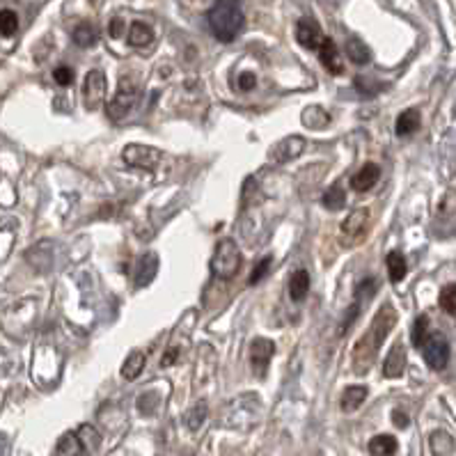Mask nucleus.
Instances as JSON below:
<instances>
[{
    "mask_svg": "<svg viewBox=\"0 0 456 456\" xmlns=\"http://www.w3.org/2000/svg\"><path fill=\"white\" fill-rule=\"evenodd\" d=\"M18 30V16L12 9H0V35L12 37Z\"/></svg>",
    "mask_w": 456,
    "mask_h": 456,
    "instance_id": "30",
    "label": "nucleus"
},
{
    "mask_svg": "<svg viewBox=\"0 0 456 456\" xmlns=\"http://www.w3.org/2000/svg\"><path fill=\"white\" fill-rule=\"evenodd\" d=\"M378 179H381V168H378L376 163H365V166L351 177V188L358 193H367L376 186Z\"/></svg>",
    "mask_w": 456,
    "mask_h": 456,
    "instance_id": "12",
    "label": "nucleus"
},
{
    "mask_svg": "<svg viewBox=\"0 0 456 456\" xmlns=\"http://www.w3.org/2000/svg\"><path fill=\"white\" fill-rule=\"evenodd\" d=\"M319 57H321V64L331 74H342L344 72V64H342V60H339L337 46H335L333 40H328V37L321 42V46H319Z\"/></svg>",
    "mask_w": 456,
    "mask_h": 456,
    "instance_id": "15",
    "label": "nucleus"
},
{
    "mask_svg": "<svg viewBox=\"0 0 456 456\" xmlns=\"http://www.w3.org/2000/svg\"><path fill=\"white\" fill-rule=\"evenodd\" d=\"M289 294L291 300H303L309 294V273L305 268H298L294 275H291V283H289Z\"/></svg>",
    "mask_w": 456,
    "mask_h": 456,
    "instance_id": "19",
    "label": "nucleus"
},
{
    "mask_svg": "<svg viewBox=\"0 0 456 456\" xmlns=\"http://www.w3.org/2000/svg\"><path fill=\"white\" fill-rule=\"evenodd\" d=\"M431 452L435 456H450L454 452V440H452V435L450 433H445V431H433L431 433Z\"/></svg>",
    "mask_w": 456,
    "mask_h": 456,
    "instance_id": "25",
    "label": "nucleus"
},
{
    "mask_svg": "<svg viewBox=\"0 0 456 456\" xmlns=\"http://www.w3.org/2000/svg\"><path fill=\"white\" fill-rule=\"evenodd\" d=\"M273 353H275V344L270 342V339H266V337L252 339V344H250V365H252V370H255L257 376L266 374L268 363H270V358H273Z\"/></svg>",
    "mask_w": 456,
    "mask_h": 456,
    "instance_id": "8",
    "label": "nucleus"
},
{
    "mask_svg": "<svg viewBox=\"0 0 456 456\" xmlns=\"http://www.w3.org/2000/svg\"><path fill=\"white\" fill-rule=\"evenodd\" d=\"M424 360L435 372H440V370L448 367V363H450V344L440 333H433L424 342Z\"/></svg>",
    "mask_w": 456,
    "mask_h": 456,
    "instance_id": "5",
    "label": "nucleus"
},
{
    "mask_svg": "<svg viewBox=\"0 0 456 456\" xmlns=\"http://www.w3.org/2000/svg\"><path fill=\"white\" fill-rule=\"evenodd\" d=\"M370 211H367L365 207L360 209H355L353 213H348V216L344 218L342 222V232L346 236H351V239H358V236H363L365 234V229L367 225H370Z\"/></svg>",
    "mask_w": 456,
    "mask_h": 456,
    "instance_id": "14",
    "label": "nucleus"
},
{
    "mask_svg": "<svg viewBox=\"0 0 456 456\" xmlns=\"http://www.w3.org/2000/svg\"><path fill=\"white\" fill-rule=\"evenodd\" d=\"M177 355H179V351H177V348H168V351H166V355H163V360H161V365H163V367H170V365H174V363H177Z\"/></svg>",
    "mask_w": 456,
    "mask_h": 456,
    "instance_id": "38",
    "label": "nucleus"
},
{
    "mask_svg": "<svg viewBox=\"0 0 456 456\" xmlns=\"http://www.w3.org/2000/svg\"><path fill=\"white\" fill-rule=\"evenodd\" d=\"M96 40H99V33H96V28L92 23H79L76 25V30H74V42L79 44L81 48H90L96 44Z\"/></svg>",
    "mask_w": 456,
    "mask_h": 456,
    "instance_id": "24",
    "label": "nucleus"
},
{
    "mask_svg": "<svg viewBox=\"0 0 456 456\" xmlns=\"http://www.w3.org/2000/svg\"><path fill=\"white\" fill-rule=\"evenodd\" d=\"M367 399V387L365 385H351L346 387L342 399H339V406H342L344 413H351V411H358L360 406L365 404Z\"/></svg>",
    "mask_w": 456,
    "mask_h": 456,
    "instance_id": "17",
    "label": "nucleus"
},
{
    "mask_svg": "<svg viewBox=\"0 0 456 456\" xmlns=\"http://www.w3.org/2000/svg\"><path fill=\"white\" fill-rule=\"evenodd\" d=\"M392 420H394L397 426H401V429H404V426H409V417H406L401 411H394L392 413Z\"/></svg>",
    "mask_w": 456,
    "mask_h": 456,
    "instance_id": "39",
    "label": "nucleus"
},
{
    "mask_svg": "<svg viewBox=\"0 0 456 456\" xmlns=\"http://www.w3.org/2000/svg\"><path fill=\"white\" fill-rule=\"evenodd\" d=\"M303 149H305L303 135H289V138L280 140L275 144L273 152H270V159H273L275 163H289V161L298 159L300 154H303Z\"/></svg>",
    "mask_w": 456,
    "mask_h": 456,
    "instance_id": "10",
    "label": "nucleus"
},
{
    "mask_svg": "<svg viewBox=\"0 0 456 456\" xmlns=\"http://www.w3.org/2000/svg\"><path fill=\"white\" fill-rule=\"evenodd\" d=\"M394 324H397L394 307L383 305L376 312L372 326L367 328L365 335L360 337V342H358L355 348H353V367H355L358 374H367V370L372 367L374 358L378 353V348H381V344L385 342V337H387V333L392 331Z\"/></svg>",
    "mask_w": 456,
    "mask_h": 456,
    "instance_id": "1",
    "label": "nucleus"
},
{
    "mask_svg": "<svg viewBox=\"0 0 456 456\" xmlns=\"http://www.w3.org/2000/svg\"><path fill=\"white\" fill-rule=\"evenodd\" d=\"M138 96H140V85L135 83L131 76H124L120 81V90L115 94V99L108 103V115L110 120H122L126 115L131 113V108L138 103Z\"/></svg>",
    "mask_w": 456,
    "mask_h": 456,
    "instance_id": "4",
    "label": "nucleus"
},
{
    "mask_svg": "<svg viewBox=\"0 0 456 456\" xmlns=\"http://www.w3.org/2000/svg\"><path fill=\"white\" fill-rule=\"evenodd\" d=\"M385 266H387V275H390V283H394V285H399L401 280H404V275H406V259H404V255L401 252H390V255L385 257Z\"/></svg>",
    "mask_w": 456,
    "mask_h": 456,
    "instance_id": "20",
    "label": "nucleus"
},
{
    "mask_svg": "<svg viewBox=\"0 0 456 456\" xmlns=\"http://www.w3.org/2000/svg\"><path fill=\"white\" fill-rule=\"evenodd\" d=\"M270 257H264V259H259L257 264H255V268H252V273H250V280L248 283L250 285H257L259 280H264L266 278V273H268V268H270Z\"/></svg>",
    "mask_w": 456,
    "mask_h": 456,
    "instance_id": "32",
    "label": "nucleus"
},
{
    "mask_svg": "<svg viewBox=\"0 0 456 456\" xmlns=\"http://www.w3.org/2000/svg\"><path fill=\"white\" fill-rule=\"evenodd\" d=\"M346 55L351 57V60L355 64H367L372 60V51H370V46H367L365 42H360L358 37H353V40H348L346 42Z\"/></svg>",
    "mask_w": 456,
    "mask_h": 456,
    "instance_id": "22",
    "label": "nucleus"
},
{
    "mask_svg": "<svg viewBox=\"0 0 456 456\" xmlns=\"http://www.w3.org/2000/svg\"><path fill=\"white\" fill-rule=\"evenodd\" d=\"M142 367H144V353L133 351V353L124 360V365H122V376L126 378V381H133V378L140 376Z\"/></svg>",
    "mask_w": 456,
    "mask_h": 456,
    "instance_id": "26",
    "label": "nucleus"
},
{
    "mask_svg": "<svg viewBox=\"0 0 456 456\" xmlns=\"http://www.w3.org/2000/svg\"><path fill=\"white\" fill-rule=\"evenodd\" d=\"M399 448V443H397L394 435L390 433H381V435H374L370 440V454L372 456H392Z\"/></svg>",
    "mask_w": 456,
    "mask_h": 456,
    "instance_id": "18",
    "label": "nucleus"
},
{
    "mask_svg": "<svg viewBox=\"0 0 456 456\" xmlns=\"http://www.w3.org/2000/svg\"><path fill=\"white\" fill-rule=\"evenodd\" d=\"M417 129H420V113L417 110H404L399 118H397V124H394V131H397V135H411V133H415Z\"/></svg>",
    "mask_w": 456,
    "mask_h": 456,
    "instance_id": "21",
    "label": "nucleus"
},
{
    "mask_svg": "<svg viewBox=\"0 0 456 456\" xmlns=\"http://www.w3.org/2000/svg\"><path fill=\"white\" fill-rule=\"evenodd\" d=\"M303 124L307 129H324V126L331 122V115H328L324 108H319V106H309V108L303 110Z\"/></svg>",
    "mask_w": 456,
    "mask_h": 456,
    "instance_id": "23",
    "label": "nucleus"
},
{
    "mask_svg": "<svg viewBox=\"0 0 456 456\" xmlns=\"http://www.w3.org/2000/svg\"><path fill=\"white\" fill-rule=\"evenodd\" d=\"M440 307L448 312H456V285H448L440 291Z\"/></svg>",
    "mask_w": 456,
    "mask_h": 456,
    "instance_id": "31",
    "label": "nucleus"
},
{
    "mask_svg": "<svg viewBox=\"0 0 456 456\" xmlns=\"http://www.w3.org/2000/svg\"><path fill=\"white\" fill-rule=\"evenodd\" d=\"M241 250L232 239H222L216 244L211 257V273L218 280H232L241 270Z\"/></svg>",
    "mask_w": 456,
    "mask_h": 456,
    "instance_id": "3",
    "label": "nucleus"
},
{
    "mask_svg": "<svg viewBox=\"0 0 456 456\" xmlns=\"http://www.w3.org/2000/svg\"><path fill=\"white\" fill-rule=\"evenodd\" d=\"M404 372H406V353H404V346L397 344L385 358L383 374H385V378H399Z\"/></svg>",
    "mask_w": 456,
    "mask_h": 456,
    "instance_id": "16",
    "label": "nucleus"
},
{
    "mask_svg": "<svg viewBox=\"0 0 456 456\" xmlns=\"http://www.w3.org/2000/svg\"><path fill=\"white\" fill-rule=\"evenodd\" d=\"M152 37H154V33H152L149 25L135 21L131 25V30H129V44L131 46H147L152 42Z\"/></svg>",
    "mask_w": 456,
    "mask_h": 456,
    "instance_id": "28",
    "label": "nucleus"
},
{
    "mask_svg": "<svg viewBox=\"0 0 456 456\" xmlns=\"http://www.w3.org/2000/svg\"><path fill=\"white\" fill-rule=\"evenodd\" d=\"M106 96V79L99 69H92L85 76L83 83V99H85V108L87 110H96L101 106Z\"/></svg>",
    "mask_w": 456,
    "mask_h": 456,
    "instance_id": "6",
    "label": "nucleus"
},
{
    "mask_svg": "<svg viewBox=\"0 0 456 456\" xmlns=\"http://www.w3.org/2000/svg\"><path fill=\"white\" fill-rule=\"evenodd\" d=\"M53 81L57 85H62V87L72 85L74 83V69H72V67H57V69L53 72Z\"/></svg>",
    "mask_w": 456,
    "mask_h": 456,
    "instance_id": "35",
    "label": "nucleus"
},
{
    "mask_svg": "<svg viewBox=\"0 0 456 456\" xmlns=\"http://www.w3.org/2000/svg\"><path fill=\"white\" fill-rule=\"evenodd\" d=\"M426 328H429V321L426 317H420L413 326V346H424L426 342Z\"/></svg>",
    "mask_w": 456,
    "mask_h": 456,
    "instance_id": "33",
    "label": "nucleus"
},
{
    "mask_svg": "<svg viewBox=\"0 0 456 456\" xmlns=\"http://www.w3.org/2000/svg\"><path fill=\"white\" fill-rule=\"evenodd\" d=\"M296 40H298L300 46L314 51V48L321 46V42L326 40V37L321 35V28H319L314 21H309V18H300L298 25H296Z\"/></svg>",
    "mask_w": 456,
    "mask_h": 456,
    "instance_id": "11",
    "label": "nucleus"
},
{
    "mask_svg": "<svg viewBox=\"0 0 456 456\" xmlns=\"http://www.w3.org/2000/svg\"><path fill=\"white\" fill-rule=\"evenodd\" d=\"M209 28L218 42H234L244 28V9L241 0H216L209 9Z\"/></svg>",
    "mask_w": 456,
    "mask_h": 456,
    "instance_id": "2",
    "label": "nucleus"
},
{
    "mask_svg": "<svg viewBox=\"0 0 456 456\" xmlns=\"http://www.w3.org/2000/svg\"><path fill=\"white\" fill-rule=\"evenodd\" d=\"M205 417H207V401H198L193 409L186 413V426L190 431H198L202 422H205Z\"/></svg>",
    "mask_w": 456,
    "mask_h": 456,
    "instance_id": "29",
    "label": "nucleus"
},
{
    "mask_svg": "<svg viewBox=\"0 0 456 456\" xmlns=\"http://www.w3.org/2000/svg\"><path fill=\"white\" fill-rule=\"evenodd\" d=\"M355 87H358V92H363L365 96H374L378 90H383V85H378L370 79H365V76H358L355 79Z\"/></svg>",
    "mask_w": 456,
    "mask_h": 456,
    "instance_id": "34",
    "label": "nucleus"
},
{
    "mask_svg": "<svg viewBox=\"0 0 456 456\" xmlns=\"http://www.w3.org/2000/svg\"><path fill=\"white\" fill-rule=\"evenodd\" d=\"M55 456H87L83 435L79 431H67L62 438L57 440Z\"/></svg>",
    "mask_w": 456,
    "mask_h": 456,
    "instance_id": "13",
    "label": "nucleus"
},
{
    "mask_svg": "<svg viewBox=\"0 0 456 456\" xmlns=\"http://www.w3.org/2000/svg\"><path fill=\"white\" fill-rule=\"evenodd\" d=\"M159 273V255L156 252H144V255L135 261L133 266V285L135 287H147Z\"/></svg>",
    "mask_w": 456,
    "mask_h": 456,
    "instance_id": "9",
    "label": "nucleus"
},
{
    "mask_svg": "<svg viewBox=\"0 0 456 456\" xmlns=\"http://www.w3.org/2000/svg\"><path fill=\"white\" fill-rule=\"evenodd\" d=\"M108 33L110 37H120L124 33V23H122V18H113L110 25H108Z\"/></svg>",
    "mask_w": 456,
    "mask_h": 456,
    "instance_id": "37",
    "label": "nucleus"
},
{
    "mask_svg": "<svg viewBox=\"0 0 456 456\" xmlns=\"http://www.w3.org/2000/svg\"><path fill=\"white\" fill-rule=\"evenodd\" d=\"M324 207L331 209V211H337V209H344L346 207V190L339 188V186H331L326 193H324Z\"/></svg>",
    "mask_w": 456,
    "mask_h": 456,
    "instance_id": "27",
    "label": "nucleus"
},
{
    "mask_svg": "<svg viewBox=\"0 0 456 456\" xmlns=\"http://www.w3.org/2000/svg\"><path fill=\"white\" fill-rule=\"evenodd\" d=\"M124 161L133 168L152 170L161 161V152L147 147V144H126L124 147Z\"/></svg>",
    "mask_w": 456,
    "mask_h": 456,
    "instance_id": "7",
    "label": "nucleus"
},
{
    "mask_svg": "<svg viewBox=\"0 0 456 456\" xmlns=\"http://www.w3.org/2000/svg\"><path fill=\"white\" fill-rule=\"evenodd\" d=\"M236 85H239V90H244V92H250V90H255V85H257V79H255V74H250V72H246V74H241V76H239V81H236Z\"/></svg>",
    "mask_w": 456,
    "mask_h": 456,
    "instance_id": "36",
    "label": "nucleus"
}]
</instances>
